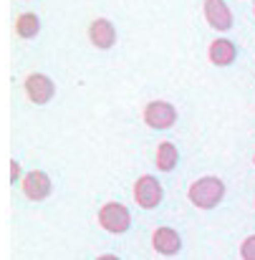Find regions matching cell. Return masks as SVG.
I'll return each mask as SVG.
<instances>
[{
  "label": "cell",
  "instance_id": "obj_1",
  "mask_svg": "<svg viewBox=\"0 0 255 260\" xmlns=\"http://www.w3.org/2000/svg\"><path fill=\"white\" fill-rule=\"evenodd\" d=\"M187 197H189V202H192L195 207L210 210V207H215V205L225 197V184H222V179H217V177H202V179H197V182L189 187Z\"/></svg>",
  "mask_w": 255,
  "mask_h": 260
},
{
  "label": "cell",
  "instance_id": "obj_2",
  "mask_svg": "<svg viewBox=\"0 0 255 260\" xmlns=\"http://www.w3.org/2000/svg\"><path fill=\"white\" fill-rule=\"evenodd\" d=\"M99 222L106 233H114V235H121L129 230L132 225V215L124 205L119 202H106L101 210H99Z\"/></svg>",
  "mask_w": 255,
  "mask_h": 260
},
{
  "label": "cell",
  "instance_id": "obj_3",
  "mask_svg": "<svg viewBox=\"0 0 255 260\" xmlns=\"http://www.w3.org/2000/svg\"><path fill=\"white\" fill-rule=\"evenodd\" d=\"M162 194H165V192H162V184H160L152 174L139 177L137 184H134V200H137V205L144 207V210L157 207V205L162 202Z\"/></svg>",
  "mask_w": 255,
  "mask_h": 260
},
{
  "label": "cell",
  "instance_id": "obj_4",
  "mask_svg": "<svg viewBox=\"0 0 255 260\" xmlns=\"http://www.w3.org/2000/svg\"><path fill=\"white\" fill-rule=\"evenodd\" d=\"M144 121L152 129H170L177 121V111H174V106L170 101H152L144 109Z\"/></svg>",
  "mask_w": 255,
  "mask_h": 260
},
{
  "label": "cell",
  "instance_id": "obj_5",
  "mask_svg": "<svg viewBox=\"0 0 255 260\" xmlns=\"http://www.w3.org/2000/svg\"><path fill=\"white\" fill-rule=\"evenodd\" d=\"M25 93L33 104H48L56 93V86L46 74H30L25 79Z\"/></svg>",
  "mask_w": 255,
  "mask_h": 260
},
{
  "label": "cell",
  "instance_id": "obj_6",
  "mask_svg": "<svg viewBox=\"0 0 255 260\" xmlns=\"http://www.w3.org/2000/svg\"><path fill=\"white\" fill-rule=\"evenodd\" d=\"M205 18L215 30H230L233 28V13L225 5V0H205Z\"/></svg>",
  "mask_w": 255,
  "mask_h": 260
},
{
  "label": "cell",
  "instance_id": "obj_7",
  "mask_svg": "<svg viewBox=\"0 0 255 260\" xmlns=\"http://www.w3.org/2000/svg\"><path fill=\"white\" fill-rule=\"evenodd\" d=\"M23 192H25V197L28 200H33V202H41V200H46L48 194H51V179H48V174L46 172H28L23 177Z\"/></svg>",
  "mask_w": 255,
  "mask_h": 260
},
{
  "label": "cell",
  "instance_id": "obj_8",
  "mask_svg": "<svg viewBox=\"0 0 255 260\" xmlns=\"http://www.w3.org/2000/svg\"><path fill=\"white\" fill-rule=\"evenodd\" d=\"M88 38H91V43H93L96 48L106 51V48L114 46V41H116V30H114V25H111L106 18H96V20L88 25Z\"/></svg>",
  "mask_w": 255,
  "mask_h": 260
},
{
  "label": "cell",
  "instance_id": "obj_9",
  "mask_svg": "<svg viewBox=\"0 0 255 260\" xmlns=\"http://www.w3.org/2000/svg\"><path fill=\"white\" fill-rule=\"evenodd\" d=\"M152 245L160 255H177L179 253V235L172 228H157L152 235Z\"/></svg>",
  "mask_w": 255,
  "mask_h": 260
},
{
  "label": "cell",
  "instance_id": "obj_10",
  "mask_svg": "<svg viewBox=\"0 0 255 260\" xmlns=\"http://www.w3.org/2000/svg\"><path fill=\"white\" fill-rule=\"evenodd\" d=\"M235 56H238L235 43H230V41H225V38L210 43V61H212L215 66H230V63L235 61Z\"/></svg>",
  "mask_w": 255,
  "mask_h": 260
},
{
  "label": "cell",
  "instance_id": "obj_11",
  "mask_svg": "<svg viewBox=\"0 0 255 260\" xmlns=\"http://www.w3.org/2000/svg\"><path fill=\"white\" fill-rule=\"evenodd\" d=\"M177 159H179V154H177V147H174L172 142H162V144L157 147V167H160L162 172L174 170Z\"/></svg>",
  "mask_w": 255,
  "mask_h": 260
},
{
  "label": "cell",
  "instance_id": "obj_12",
  "mask_svg": "<svg viewBox=\"0 0 255 260\" xmlns=\"http://www.w3.org/2000/svg\"><path fill=\"white\" fill-rule=\"evenodd\" d=\"M38 18L33 15V13H20L18 18H15V33L20 36V38H36L38 36Z\"/></svg>",
  "mask_w": 255,
  "mask_h": 260
},
{
  "label": "cell",
  "instance_id": "obj_13",
  "mask_svg": "<svg viewBox=\"0 0 255 260\" xmlns=\"http://www.w3.org/2000/svg\"><path fill=\"white\" fill-rule=\"evenodd\" d=\"M240 255H243V260H255V235H250V238L243 240V245H240Z\"/></svg>",
  "mask_w": 255,
  "mask_h": 260
},
{
  "label": "cell",
  "instance_id": "obj_14",
  "mask_svg": "<svg viewBox=\"0 0 255 260\" xmlns=\"http://www.w3.org/2000/svg\"><path fill=\"white\" fill-rule=\"evenodd\" d=\"M96 260H119L116 255H101V258H96Z\"/></svg>",
  "mask_w": 255,
  "mask_h": 260
},
{
  "label": "cell",
  "instance_id": "obj_15",
  "mask_svg": "<svg viewBox=\"0 0 255 260\" xmlns=\"http://www.w3.org/2000/svg\"><path fill=\"white\" fill-rule=\"evenodd\" d=\"M253 13H255V0H253Z\"/></svg>",
  "mask_w": 255,
  "mask_h": 260
}]
</instances>
